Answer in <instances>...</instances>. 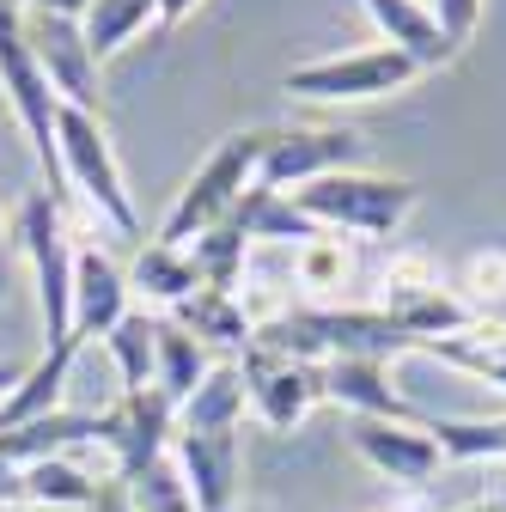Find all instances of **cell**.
Here are the masks:
<instances>
[{"label": "cell", "mask_w": 506, "mask_h": 512, "mask_svg": "<svg viewBox=\"0 0 506 512\" xmlns=\"http://www.w3.org/2000/svg\"><path fill=\"white\" fill-rule=\"evenodd\" d=\"M189 250V263H196V275H202V287H220V293H238V275H244V250H250V238H244V226L226 214L220 226H208L196 244H183Z\"/></svg>", "instance_id": "cell-24"}, {"label": "cell", "mask_w": 506, "mask_h": 512, "mask_svg": "<svg viewBox=\"0 0 506 512\" xmlns=\"http://www.w3.org/2000/svg\"><path fill=\"white\" fill-rule=\"evenodd\" d=\"M55 159H61V183L80 189L104 226H116L122 238L141 232L135 202H129V189H122V171H116V153H110V135H104V116L61 104L55 110Z\"/></svg>", "instance_id": "cell-4"}, {"label": "cell", "mask_w": 506, "mask_h": 512, "mask_svg": "<svg viewBox=\"0 0 506 512\" xmlns=\"http://www.w3.org/2000/svg\"><path fill=\"white\" fill-rule=\"evenodd\" d=\"M439 458H506V421H427Z\"/></svg>", "instance_id": "cell-28"}, {"label": "cell", "mask_w": 506, "mask_h": 512, "mask_svg": "<svg viewBox=\"0 0 506 512\" xmlns=\"http://www.w3.org/2000/svg\"><path fill=\"white\" fill-rule=\"evenodd\" d=\"M196 287H202V275H196V263H189V250L159 244V238L135 256V269H129V293H141L153 305H183Z\"/></svg>", "instance_id": "cell-21"}, {"label": "cell", "mask_w": 506, "mask_h": 512, "mask_svg": "<svg viewBox=\"0 0 506 512\" xmlns=\"http://www.w3.org/2000/svg\"><path fill=\"white\" fill-rule=\"evenodd\" d=\"M208 378V348L177 330V324H159V372H153V391H165L171 403H183L196 384Z\"/></svg>", "instance_id": "cell-25"}, {"label": "cell", "mask_w": 506, "mask_h": 512, "mask_svg": "<svg viewBox=\"0 0 506 512\" xmlns=\"http://www.w3.org/2000/svg\"><path fill=\"white\" fill-rule=\"evenodd\" d=\"M238 372H244V403L257 409V421L275 427V433H293L311 409L324 403V366L275 354L269 342H250Z\"/></svg>", "instance_id": "cell-7"}, {"label": "cell", "mask_w": 506, "mask_h": 512, "mask_svg": "<svg viewBox=\"0 0 506 512\" xmlns=\"http://www.w3.org/2000/svg\"><path fill=\"white\" fill-rule=\"evenodd\" d=\"M324 397L354 409L360 421H409V427H427V415L415 403L397 397V384L385 378L378 360H330L324 366Z\"/></svg>", "instance_id": "cell-13"}, {"label": "cell", "mask_w": 506, "mask_h": 512, "mask_svg": "<svg viewBox=\"0 0 506 512\" xmlns=\"http://www.w3.org/2000/svg\"><path fill=\"white\" fill-rule=\"evenodd\" d=\"M421 189L409 177H378V171H330L318 183L293 189V208L311 214L324 232H360V238H391Z\"/></svg>", "instance_id": "cell-1"}, {"label": "cell", "mask_w": 506, "mask_h": 512, "mask_svg": "<svg viewBox=\"0 0 506 512\" xmlns=\"http://www.w3.org/2000/svg\"><path fill=\"white\" fill-rule=\"evenodd\" d=\"M232 220L244 226V238H281V244H311L324 226L311 220V214H299L293 208V196L287 189H263V183H250L244 196H238V208H232Z\"/></svg>", "instance_id": "cell-18"}, {"label": "cell", "mask_w": 506, "mask_h": 512, "mask_svg": "<svg viewBox=\"0 0 506 512\" xmlns=\"http://www.w3.org/2000/svg\"><path fill=\"white\" fill-rule=\"evenodd\" d=\"M0 92H7L37 165H49V177H61V159H55V110L61 104H55V92H49V80L37 68V49L25 37L19 0H0Z\"/></svg>", "instance_id": "cell-5"}, {"label": "cell", "mask_w": 506, "mask_h": 512, "mask_svg": "<svg viewBox=\"0 0 506 512\" xmlns=\"http://www.w3.org/2000/svg\"><path fill=\"white\" fill-rule=\"evenodd\" d=\"M104 354H110V366H116L122 397H129V391H153V372H159V317L129 311V317H122V324L104 336Z\"/></svg>", "instance_id": "cell-20"}, {"label": "cell", "mask_w": 506, "mask_h": 512, "mask_svg": "<svg viewBox=\"0 0 506 512\" xmlns=\"http://www.w3.org/2000/svg\"><path fill=\"white\" fill-rule=\"evenodd\" d=\"M19 500H25V470H13L0 458V506H19Z\"/></svg>", "instance_id": "cell-31"}, {"label": "cell", "mask_w": 506, "mask_h": 512, "mask_svg": "<svg viewBox=\"0 0 506 512\" xmlns=\"http://www.w3.org/2000/svg\"><path fill=\"white\" fill-rule=\"evenodd\" d=\"M421 68L391 49V43H372V49H348V55H318V61H299V68L281 74V92L311 98V104H342V98H385L397 86H409Z\"/></svg>", "instance_id": "cell-6"}, {"label": "cell", "mask_w": 506, "mask_h": 512, "mask_svg": "<svg viewBox=\"0 0 506 512\" xmlns=\"http://www.w3.org/2000/svg\"><path fill=\"white\" fill-rule=\"evenodd\" d=\"M263 141H269V135H257V128H244V135H226V141L202 159V171L177 189L171 214L159 220V244H177V250H183V244H196L208 226H220V220L238 208L244 189L257 183Z\"/></svg>", "instance_id": "cell-2"}, {"label": "cell", "mask_w": 506, "mask_h": 512, "mask_svg": "<svg viewBox=\"0 0 506 512\" xmlns=\"http://www.w3.org/2000/svg\"><path fill=\"white\" fill-rule=\"evenodd\" d=\"M433 19H439V31H446L452 43H470V31L482 19V0H433Z\"/></svg>", "instance_id": "cell-30"}, {"label": "cell", "mask_w": 506, "mask_h": 512, "mask_svg": "<svg viewBox=\"0 0 506 512\" xmlns=\"http://www.w3.org/2000/svg\"><path fill=\"white\" fill-rule=\"evenodd\" d=\"M7 287H13V263H7V244H0V299H7Z\"/></svg>", "instance_id": "cell-34"}, {"label": "cell", "mask_w": 506, "mask_h": 512, "mask_svg": "<svg viewBox=\"0 0 506 512\" xmlns=\"http://www.w3.org/2000/svg\"><path fill=\"white\" fill-rule=\"evenodd\" d=\"M427 354H439L446 366H458V372H470V378H482V384H500L506 391V324H470V330H458V336H439V342H427Z\"/></svg>", "instance_id": "cell-23"}, {"label": "cell", "mask_w": 506, "mask_h": 512, "mask_svg": "<svg viewBox=\"0 0 506 512\" xmlns=\"http://www.w3.org/2000/svg\"><path fill=\"white\" fill-rule=\"evenodd\" d=\"M196 13V0H159V25H183Z\"/></svg>", "instance_id": "cell-32"}, {"label": "cell", "mask_w": 506, "mask_h": 512, "mask_svg": "<svg viewBox=\"0 0 506 512\" xmlns=\"http://www.w3.org/2000/svg\"><path fill=\"white\" fill-rule=\"evenodd\" d=\"M19 378H25V366H19V360H0V403H7V391H13Z\"/></svg>", "instance_id": "cell-33"}, {"label": "cell", "mask_w": 506, "mask_h": 512, "mask_svg": "<svg viewBox=\"0 0 506 512\" xmlns=\"http://www.w3.org/2000/svg\"><path fill=\"white\" fill-rule=\"evenodd\" d=\"M171 324L189 330L196 342H220V348H250L257 342V324L238 293H220V287H196L183 305H171Z\"/></svg>", "instance_id": "cell-16"}, {"label": "cell", "mask_w": 506, "mask_h": 512, "mask_svg": "<svg viewBox=\"0 0 506 512\" xmlns=\"http://www.w3.org/2000/svg\"><path fill=\"white\" fill-rule=\"evenodd\" d=\"M244 421V372L208 366V378L177 403V433H238Z\"/></svg>", "instance_id": "cell-17"}, {"label": "cell", "mask_w": 506, "mask_h": 512, "mask_svg": "<svg viewBox=\"0 0 506 512\" xmlns=\"http://www.w3.org/2000/svg\"><path fill=\"white\" fill-rule=\"evenodd\" d=\"M293 281L305 293H336V287H348L354 281V250H348V238L342 232H318L311 244H299L293 250Z\"/></svg>", "instance_id": "cell-26"}, {"label": "cell", "mask_w": 506, "mask_h": 512, "mask_svg": "<svg viewBox=\"0 0 506 512\" xmlns=\"http://www.w3.org/2000/svg\"><path fill=\"white\" fill-rule=\"evenodd\" d=\"M348 445L378 470V476H391L403 488H421L433 470H439V445L427 427H409V421H354L348 427Z\"/></svg>", "instance_id": "cell-11"}, {"label": "cell", "mask_w": 506, "mask_h": 512, "mask_svg": "<svg viewBox=\"0 0 506 512\" xmlns=\"http://www.w3.org/2000/svg\"><path fill=\"white\" fill-rule=\"evenodd\" d=\"M360 7H366V19L378 25V37H385L391 49H403L421 74H427V68H446V61L458 55V43L439 31L433 7H421V0H360Z\"/></svg>", "instance_id": "cell-14"}, {"label": "cell", "mask_w": 506, "mask_h": 512, "mask_svg": "<svg viewBox=\"0 0 506 512\" xmlns=\"http://www.w3.org/2000/svg\"><path fill=\"white\" fill-rule=\"evenodd\" d=\"M129 317V275H122L104 250L74 256V342L86 348L92 336H110Z\"/></svg>", "instance_id": "cell-12"}, {"label": "cell", "mask_w": 506, "mask_h": 512, "mask_svg": "<svg viewBox=\"0 0 506 512\" xmlns=\"http://www.w3.org/2000/svg\"><path fill=\"white\" fill-rule=\"evenodd\" d=\"M464 299L488 317L506 305V250H476L464 263Z\"/></svg>", "instance_id": "cell-29"}, {"label": "cell", "mask_w": 506, "mask_h": 512, "mask_svg": "<svg viewBox=\"0 0 506 512\" xmlns=\"http://www.w3.org/2000/svg\"><path fill=\"white\" fill-rule=\"evenodd\" d=\"M86 348H43V360L25 366V378L7 391V403H0V433H13L25 421H43L61 409V391H68V372Z\"/></svg>", "instance_id": "cell-15"}, {"label": "cell", "mask_w": 506, "mask_h": 512, "mask_svg": "<svg viewBox=\"0 0 506 512\" xmlns=\"http://www.w3.org/2000/svg\"><path fill=\"white\" fill-rule=\"evenodd\" d=\"M171 464L183 470L196 512H232V500H238V433H171Z\"/></svg>", "instance_id": "cell-10"}, {"label": "cell", "mask_w": 506, "mask_h": 512, "mask_svg": "<svg viewBox=\"0 0 506 512\" xmlns=\"http://www.w3.org/2000/svg\"><path fill=\"white\" fill-rule=\"evenodd\" d=\"M122 488H129V506H135V512H196L189 482H183V470L171 464V452H165L159 464H147L141 476H129Z\"/></svg>", "instance_id": "cell-27"}, {"label": "cell", "mask_w": 506, "mask_h": 512, "mask_svg": "<svg viewBox=\"0 0 506 512\" xmlns=\"http://www.w3.org/2000/svg\"><path fill=\"white\" fill-rule=\"evenodd\" d=\"M25 37L37 49V68L55 92V104L104 116V80H98V55L86 49L80 19H61V13H25Z\"/></svg>", "instance_id": "cell-8"}, {"label": "cell", "mask_w": 506, "mask_h": 512, "mask_svg": "<svg viewBox=\"0 0 506 512\" xmlns=\"http://www.w3.org/2000/svg\"><path fill=\"white\" fill-rule=\"evenodd\" d=\"M13 244L31 256V275H37V299H43V342L49 348H80L74 342V244L68 226H61V202L49 189H31L19 202L13 220Z\"/></svg>", "instance_id": "cell-3"}, {"label": "cell", "mask_w": 506, "mask_h": 512, "mask_svg": "<svg viewBox=\"0 0 506 512\" xmlns=\"http://www.w3.org/2000/svg\"><path fill=\"white\" fill-rule=\"evenodd\" d=\"M153 19H159V0H92V7L80 13V31H86V49L98 55V68H104V61L116 49H129Z\"/></svg>", "instance_id": "cell-22"}, {"label": "cell", "mask_w": 506, "mask_h": 512, "mask_svg": "<svg viewBox=\"0 0 506 512\" xmlns=\"http://www.w3.org/2000/svg\"><path fill=\"white\" fill-rule=\"evenodd\" d=\"M360 165H366V141L354 128H293V135L263 141L257 183L263 189H305L330 171H360Z\"/></svg>", "instance_id": "cell-9"}, {"label": "cell", "mask_w": 506, "mask_h": 512, "mask_svg": "<svg viewBox=\"0 0 506 512\" xmlns=\"http://www.w3.org/2000/svg\"><path fill=\"white\" fill-rule=\"evenodd\" d=\"M464 512H500V506H464Z\"/></svg>", "instance_id": "cell-35"}, {"label": "cell", "mask_w": 506, "mask_h": 512, "mask_svg": "<svg viewBox=\"0 0 506 512\" xmlns=\"http://www.w3.org/2000/svg\"><path fill=\"white\" fill-rule=\"evenodd\" d=\"M104 482H116V476H92L80 458H43V464L25 470V506H43V512H86Z\"/></svg>", "instance_id": "cell-19"}]
</instances>
